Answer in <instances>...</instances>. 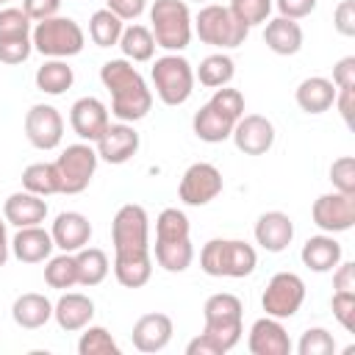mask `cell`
I'll use <instances>...</instances> for the list:
<instances>
[{
	"label": "cell",
	"mask_w": 355,
	"mask_h": 355,
	"mask_svg": "<svg viewBox=\"0 0 355 355\" xmlns=\"http://www.w3.org/2000/svg\"><path fill=\"white\" fill-rule=\"evenodd\" d=\"M114 277L125 288H141L153 277L150 252V216L144 205L125 202L111 219Z\"/></svg>",
	"instance_id": "6da1fadb"
},
{
	"label": "cell",
	"mask_w": 355,
	"mask_h": 355,
	"mask_svg": "<svg viewBox=\"0 0 355 355\" xmlns=\"http://www.w3.org/2000/svg\"><path fill=\"white\" fill-rule=\"evenodd\" d=\"M100 80L111 92V114L116 122H139L153 108V89L128 58H111L100 67Z\"/></svg>",
	"instance_id": "7a4b0ae2"
},
{
	"label": "cell",
	"mask_w": 355,
	"mask_h": 355,
	"mask_svg": "<svg viewBox=\"0 0 355 355\" xmlns=\"http://www.w3.org/2000/svg\"><path fill=\"white\" fill-rule=\"evenodd\" d=\"M258 266V252L241 239H208L200 250V269L211 277H250Z\"/></svg>",
	"instance_id": "3957f363"
},
{
	"label": "cell",
	"mask_w": 355,
	"mask_h": 355,
	"mask_svg": "<svg viewBox=\"0 0 355 355\" xmlns=\"http://www.w3.org/2000/svg\"><path fill=\"white\" fill-rule=\"evenodd\" d=\"M191 11L186 0H155L150 8V31L155 39V47H164L166 53H183L194 36Z\"/></svg>",
	"instance_id": "277c9868"
},
{
	"label": "cell",
	"mask_w": 355,
	"mask_h": 355,
	"mask_svg": "<svg viewBox=\"0 0 355 355\" xmlns=\"http://www.w3.org/2000/svg\"><path fill=\"white\" fill-rule=\"evenodd\" d=\"M202 316H205V327L202 333H208L225 352H230L244 333V305L236 294L230 291H219L211 294L202 305Z\"/></svg>",
	"instance_id": "5b68a950"
},
{
	"label": "cell",
	"mask_w": 355,
	"mask_h": 355,
	"mask_svg": "<svg viewBox=\"0 0 355 355\" xmlns=\"http://www.w3.org/2000/svg\"><path fill=\"white\" fill-rule=\"evenodd\" d=\"M31 42H33V50L44 58H72L83 50L86 33L72 17L55 14V17L33 22Z\"/></svg>",
	"instance_id": "8992f818"
},
{
	"label": "cell",
	"mask_w": 355,
	"mask_h": 355,
	"mask_svg": "<svg viewBox=\"0 0 355 355\" xmlns=\"http://www.w3.org/2000/svg\"><path fill=\"white\" fill-rule=\"evenodd\" d=\"M191 25L202 44H211L219 50L241 47L250 33V28L244 22H239L227 6H219V3H205L197 11V17L191 19Z\"/></svg>",
	"instance_id": "52a82bcc"
},
{
	"label": "cell",
	"mask_w": 355,
	"mask_h": 355,
	"mask_svg": "<svg viewBox=\"0 0 355 355\" xmlns=\"http://www.w3.org/2000/svg\"><path fill=\"white\" fill-rule=\"evenodd\" d=\"M153 89L164 105H183L194 92V67L180 53H166L150 67Z\"/></svg>",
	"instance_id": "ba28073f"
},
{
	"label": "cell",
	"mask_w": 355,
	"mask_h": 355,
	"mask_svg": "<svg viewBox=\"0 0 355 355\" xmlns=\"http://www.w3.org/2000/svg\"><path fill=\"white\" fill-rule=\"evenodd\" d=\"M97 150L89 141H75L61 150V155L53 161L58 172V194H80L89 189L94 172H97Z\"/></svg>",
	"instance_id": "9c48e42d"
},
{
	"label": "cell",
	"mask_w": 355,
	"mask_h": 355,
	"mask_svg": "<svg viewBox=\"0 0 355 355\" xmlns=\"http://www.w3.org/2000/svg\"><path fill=\"white\" fill-rule=\"evenodd\" d=\"M305 302V280L297 272H277L269 277L263 297H261V308L266 311V316L275 319H291Z\"/></svg>",
	"instance_id": "30bf717a"
},
{
	"label": "cell",
	"mask_w": 355,
	"mask_h": 355,
	"mask_svg": "<svg viewBox=\"0 0 355 355\" xmlns=\"http://www.w3.org/2000/svg\"><path fill=\"white\" fill-rule=\"evenodd\" d=\"M222 189H225L222 172L208 161H197L183 172L180 186H178V197H180V202L200 208V205H208L211 200H216L222 194Z\"/></svg>",
	"instance_id": "8fae6325"
},
{
	"label": "cell",
	"mask_w": 355,
	"mask_h": 355,
	"mask_svg": "<svg viewBox=\"0 0 355 355\" xmlns=\"http://www.w3.org/2000/svg\"><path fill=\"white\" fill-rule=\"evenodd\" d=\"M311 219L322 233H344L355 225V194L327 191L319 194L311 205Z\"/></svg>",
	"instance_id": "7c38bea8"
},
{
	"label": "cell",
	"mask_w": 355,
	"mask_h": 355,
	"mask_svg": "<svg viewBox=\"0 0 355 355\" xmlns=\"http://www.w3.org/2000/svg\"><path fill=\"white\" fill-rule=\"evenodd\" d=\"M25 136L36 150H55L64 139V116L55 105L36 103L25 114Z\"/></svg>",
	"instance_id": "4fadbf2b"
},
{
	"label": "cell",
	"mask_w": 355,
	"mask_h": 355,
	"mask_svg": "<svg viewBox=\"0 0 355 355\" xmlns=\"http://www.w3.org/2000/svg\"><path fill=\"white\" fill-rule=\"evenodd\" d=\"M275 125L272 119H266L263 114H241L233 125V144L236 150H241L244 155H263L272 150L275 144Z\"/></svg>",
	"instance_id": "5bb4252c"
},
{
	"label": "cell",
	"mask_w": 355,
	"mask_h": 355,
	"mask_svg": "<svg viewBox=\"0 0 355 355\" xmlns=\"http://www.w3.org/2000/svg\"><path fill=\"white\" fill-rule=\"evenodd\" d=\"M139 133L130 122H108V128L100 133V139L94 141L97 158L105 164H128L136 153H139Z\"/></svg>",
	"instance_id": "9a60e30c"
},
{
	"label": "cell",
	"mask_w": 355,
	"mask_h": 355,
	"mask_svg": "<svg viewBox=\"0 0 355 355\" xmlns=\"http://www.w3.org/2000/svg\"><path fill=\"white\" fill-rule=\"evenodd\" d=\"M108 122H111L108 105L97 97H78L69 108V128L78 133L80 141L94 144L100 133L108 128Z\"/></svg>",
	"instance_id": "2e32d148"
},
{
	"label": "cell",
	"mask_w": 355,
	"mask_h": 355,
	"mask_svg": "<svg viewBox=\"0 0 355 355\" xmlns=\"http://www.w3.org/2000/svg\"><path fill=\"white\" fill-rule=\"evenodd\" d=\"M247 349L252 355H288L291 338L283 327V319H275V316L255 319L247 336Z\"/></svg>",
	"instance_id": "e0dca14e"
},
{
	"label": "cell",
	"mask_w": 355,
	"mask_h": 355,
	"mask_svg": "<svg viewBox=\"0 0 355 355\" xmlns=\"http://www.w3.org/2000/svg\"><path fill=\"white\" fill-rule=\"evenodd\" d=\"M172 333H175L172 319L161 311H153V313H144L136 319V324L130 330V341L139 352H161L172 341Z\"/></svg>",
	"instance_id": "ac0fdd59"
},
{
	"label": "cell",
	"mask_w": 355,
	"mask_h": 355,
	"mask_svg": "<svg viewBox=\"0 0 355 355\" xmlns=\"http://www.w3.org/2000/svg\"><path fill=\"white\" fill-rule=\"evenodd\" d=\"M50 236H53V244L61 250V252H78L89 244L92 239V222L89 216H83L80 211H61L55 219H53V227H50Z\"/></svg>",
	"instance_id": "d6986e66"
},
{
	"label": "cell",
	"mask_w": 355,
	"mask_h": 355,
	"mask_svg": "<svg viewBox=\"0 0 355 355\" xmlns=\"http://www.w3.org/2000/svg\"><path fill=\"white\" fill-rule=\"evenodd\" d=\"M3 219H6V225H14V227L42 225L47 219V200L28 189L14 191L3 202Z\"/></svg>",
	"instance_id": "ffe728a7"
},
{
	"label": "cell",
	"mask_w": 355,
	"mask_h": 355,
	"mask_svg": "<svg viewBox=\"0 0 355 355\" xmlns=\"http://www.w3.org/2000/svg\"><path fill=\"white\" fill-rule=\"evenodd\" d=\"M255 244L266 252H283L294 239V222L283 211H263L255 222Z\"/></svg>",
	"instance_id": "44dd1931"
},
{
	"label": "cell",
	"mask_w": 355,
	"mask_h": 355,
	"mask_svg": "<svg viewBox=\"0 0 355 355\" xmlns=\"http://www.w3.org/2000/svg\"><path fill=\"white\" fill-rule=\"evenodd\" d=\"M53 319L61 330L67 333H78L86 324H92L94 319V300L89 294L80 291H67L58 297V302H53Z\"/></svg>",
	"instance_id": "7402d4cb"
},
{
	"label": "cell",
	"mask_w": 355,
	"mask_h": 355,
	"mask_svg": "<svg viewBox=\"0 0 355 355\" xmlns=\"http://www.w3.org/2000/svg\"><path fill=\"white\" fill-rule=\"evenodd\" d=\"M55 244L50 230H44L42 225H31V227H17L14 239H11V252L19 263H42L53 255Z\"/></svg>",
	"instance_id": "603a6c76"
},
{
	"label": "cell",
	"mask_w": 355,
	"mask_h": 355,
	"mask_svg": "<svg viewBox=\"0 0 355 355\" xmlns=\"http://www.w3.org/2000/svg\"><path fill=\"white\" fill-rule=\"evenodd\" d=\"M300 258L311 272L324 275V272H333L338 266V261L344 258V250H341V244L336 241L333 233H319V236H311L302 244Z\"/></svg>",
	"instance_id": "cb8c5ba5"
},
{
	"label": "cell",
	"mask_w": 355,
	"mask_h": 355,
	"mask_svg": "<svg viewBox=\"0 0 355 355\" xmlns=\"http://www.w3.org/2000/svg\"><path fill=\"white\" fill-rule=\"evenodd\" d=\"M263 42L272 53L277 55H297L302 50V28L297 19L288 17H275L263 22Z\"/></svg>",
	"instance_id": "d4e9b609"
},
{
	"label": "cell",
	"mask_w": 355,
	"mask_h": 355,
	"mask_svg": "<svg viewBox=\"0 0 355 355\" xmlns=\"http://www.w3.org/2000/svg\"><path fill=\"white\" fill-rule=\"evenodd\" d=\"M294 100H297V105H300L305 114H313V116H316V114H324V111L333 108V103H336V86H333L330 78L311 75V78H305V80L297 86Z\"/></svg>",
	"instance_id": "484cf974"
},
{
	"label": "cell",
	"mask_w": 355,
	"mask_h": 355,
	"mask_svg": "<svg viewBox=\"0 0 355 355\" xmlns=\"http://www.w3.org/2000/svg\"><path fill=\"white\" fill-rule=\"evenodd\" d=\"M11 319L22 330H39L53 319V302L39 291L19 294L14 300V305H11Z\"/></svg>",
	"instance_id": "4316f807"
},
{
	"label": "cell",
	"mask_w": 355,
	"mask_h": 355,
	"mask_svg": "<svg viewBox=\"0 0 355 355\" xmlns=\"http://www.w3.org/2000/svg\"><path fill=\"white\" fill-rule=\"evenodd\" d=\"M233 119L225 116L222 111H216L211 103L200 105V111L191 116V130L200 141L205 144H219V141H227L230 133H233Z\"/></svg>",
	"instance_id": "83f0119b"
},
{
	"label": "cell",
	"mask_w": 355,
	"mask_h": 355,
	"mask_svg": "<svg viewBox=\"0 0 355 355\" xmlns=\"http://www.w3.org/2000/svg\"><path fill=\"white\" fill-rule=\"evenodd\" d=\"M122 50V58H128L130 64H144V61H153L155 55V39H153V31L147 25H128L122 28V36H119V44Z\"/></svg>",
	"instance_id": "f1b7e54d"
},
{
	"label": "cell",
	"mask_w": 355,
	"mask_h": 355,
	"mask_svg": "<svg viewBox=\"0 0 355 355\" xmlns=\"http://www.w3.org/2000/svg\"><path fill=\"white\" fill-rule=\"evenodd\" d=\"M33 80H36V89H39V92L58 97V94H64L67 89H72L75 72H72V67L67 64V58H47V61L36 69Z\"/></svg>",
	"instance_id": "f546056e"
},
{
	"label": "cell",
	"mask_w": 355,
	"mask_h": 355,
	"mask_svg": "<svg viewBox=\"0 0 355 355\" xmlns=\"http://www.w3.org/2000/svg\"><path fill=\"white\" fill-rule=\"evenodd\" d=\"M236 75V64L227 53H211L200 61V67L194 69V80H200V86L205 89H219V86H230Z\"/></svg>",
	"instance_id": "4dcf8cb0"
},
{
	"label": "cell",
	"mask_w": 355,
	"mask_h": 355,
	"mask_svg": "<svg viewBox=\"0 0 355 355\" xmlns=\"http://www.w3.org/2000/svg\"><path fill=\"white\" fill-rule=\"evenodd\" d=\"M155 252V263L172 275H180L191 266L194 261V244L191 239H178V241H155L153 247Z\"/></svg>",
	"instance_id": "1f68e13d"
},
{
	"label": "cell",
	"mask_w": 355,
	"mask_h": 355,
	"mask_svg": "<svg viewBox=\"0 0 355 355\" xmlns=\"http://www.w3.org/2000/svg\"><path fill=\"white\" fill-rule=\"evenodd\" d=\"M75 261H78V286L92 288V286H100V283L108 277L111 263H108L105 250L86 244L83 250L75 252Z\"/></svg>",
	"instance_id": "d6a6232c"
},
{
	"label": "cell",
	"mask_w": 355,
	"mask_h": 355,
	"mask_svg": "<svg viewBox=\"0 0 355 355\" xmlns=\"http://www.w3.org/2000/svg\"><path fill=\"white\" fill-rule=\"evenodd\" d=\"M22 189L39 194V197H50V194H58V172H55V164L50 161H36V164H28L22 169Z\"/></svg>",
	"instance_id": "836d02e7"
},
{
	"label": "cell",
	"mask_w": 355,
	"mask_h": 355,
	"mask_svg": "<svg viewBox=\"0 0 355 355\" xmlns=\"http://www.w3.org/2000/svg\"><path fill=\"white\" fill-rule=\"evenodd\" d=\"M44 283L50 288H72L78 286V261L75 252H61V255H50L44 263Z\"/></svg>",
	"instance_id": "e575fe53"
},
{
	"label": "cell",
	"mask_w": 355,
	"mask_h": 355,
	"mask_svg": "<svg viewBox=\"0 0 355 355\" xmlns=\"http://www.w3.org/2000/svg\"><path fill=\"white\" fill-rule=\"evenodd\" d=\"M122 28H125V22L114 11H108V8H100V11H94L89 17V36H92V42L97 47H114V44H119Z\"/></svg>",
	"instance_id": "d590c367"
},
{
	"label": "cell",
	"mask_w": 355,
	"mask_h": 355,
	"mask_svg": "<svg viewBox=\"0 0 355 355\" xmlns=\"http://www.w3.org/2000/svg\"><path fill=\"white\" fill-rule=\"evenodd\" d=\"M119 344L116 338L100 327V324H86L80 338H78V355H119Z\"/></svg>",
	"instance_id": "8d00e7d4"
},
{
	"label": "cell",
	"mask_w": 355,
	"mask_h": 355,
	"mask_svg": "<svg viewBox=\"0 0 355 355\" xmlns=\"http://www.w3.org/2000/svg\"><path fill=\"white\" fill-rule=\"evenodd\" d=\"M178 239H191L189 216L180 208H164L155 216V241H178Z\"/></svg>",
	"instance_id": "74e56055"
},
{
	"label": "cell",
	"mask_w": 355,
	"mask_h": 355,
	"mask_svg": "<svg viewBox=\"0 0 355 355\" xmlns=\"http://www.w3.org/2000/svg\"><path fill=\"white\" fill-rule=\"evenodd\" d=\"M31 17L22 8L6 6L0 8V42H11V39H31Z\"/></svg>",
	"instance_id": "f35d334b"
},
{
	"label": "cell",
	"mask_w": 355,
	"mask_h": 355,
	"mask_svg": "<svg viewBox=\"0 0 355 355\" xmlns=\"http://www.w3.org/2000/svg\"><path fill=\"white\" fill-rule=\"evenodd\" d=\"M233 11V17L239 22H244L247 28H255V25H263L275 8L272 0H230L227 6Z\"/></svg>",
	"instance_id": "ab89813d"
},
{
	"label": "cell",
	"mask_w": 355,
	"mask_h": 355,
	"mask_svg": "<svg viewBox=\"0 0 355 355\" xmlns=\"http://www.w3.org/2000/svg\"><path fill=\"white\" fill-rule=\"evenodd\" d=\"M297 352L300 355H330L336 352V338L324 327H308L297 341Z\"/></svg>",
	"instance_id": "60d3db41"
},
{
	"label": "cell",
	"mask_w": 355,
	"mask_h": 355,
	"mask_svg": "<svg viewBox=\"0 0 355 355\" xmlns=\"http://www.w3.org/2000/svg\"><path fill=\"white\" fill-rule=\"evenodd\" d=\"M216 111H222L225 116H230L233 122L244 114V94L239 92V89H230V86H219V89H214V94H211V100H208Z\"/></svg>",
	"instance_id": "b9f144b4"
},
{
	"label": "cell",
	"mask_w": 355,
	"mask_h": 355,
	"mask_svg": "<svg viewBox=\"0 0 355 355\" xmlns=\"http://www.w3.org/2000/svg\"><path fill=\"white\" fill-rule=\"evenodd\" d=\"M330 183L336 191L355 194V158L352 155H341L330 164Z\"/></svg>",
	"instance_id": "7bdbcfd3"
},
{
	"label": "cell",
	"mask_w": 355,
	"mask_h": 355,
	"mask_svg": "<svg viewBox=\"0 0 355 355\" xmlns=\"http://www.w3.org/2000/svg\"><path fill=\"white\" fill-rule=\"evenodd\" d=\"M330 308H333L336 322L347 333H355V294H349V291H333Z\"/></svg>",
	"instance_id": "ee69618b"
},
{
	"label": "cell",
	"mask_w": 355,
	"mask_h": 355,
	"mask_svg": "<svg viewBox=\"0 0 355 355\" xmlns=\"http://www.w3.org/2000/svg\"><path fill=\"white\" fill-rule=\"evenodd\" d=\"M33 53V42L31 39H11V42H0V61L3 64H22L28 61V55Z\"/></svg>",
	"instance_id": "f6af8a7d"
},
{
	"label": "cell",
	"mask_w": 355,
	"mask_h": 355,
	"mask_svg": "<svg viewBox=\"0 0 355 355\" xmlns=\"http://www.w3.org/2000/svg\"><path fill=\"white\" fill-rule=\"evenodd\" d=\"M333 28L341 36H355V0H341L333 14Z\"/></svg>",
	"instance_id": "bcb514c9"
},
{
	"label": "cell",
	"mask_w": 355,
	"mask_h": 355,
	"mask_svg": "<svg viewBox=\"0 0 355 355\" xmlns=\"http://www.w3.org/2000/svg\"><path fill=\"white\" fill-rule=\"evenodd\" d=\"M105 8L114 11L122 22H130V19H139L147 8V0H105Z\"/></svg>",
	"instance_id": "7dc6e473"
},
{
	"label": "cell",
	"mask_w": 355,
	"mask_h": 355,
	"mask_svg": "<svg viewBox=\"0 0 355 355\" xmlns=\"http://www.w3.org/2000/svg\"><path fill=\"white\" fill-rule=\"evenodd\" d=\"M333 86L336 89L355 86V55H344L333 64Z\"/></svg>",
	"instance_id": "c3c4849f"
},
{
	"label": "cell",
	"mask_w": 355,
	"mask_h": 355,
	"mask_svg": "<svg viewBox=\"0 0 355 355\" xmlns=\"http://www.w3.org/2000/svg\"><path fill=\"white\" fill-rule=\"evenodd\" d=\"M61 8V0H22V11L31 17V22L55 17Z\"/></svg>",
	"instance_id": "681fc988"
},
{
	"label": "cell",
	"mask_w": 355,
	"mask_h": 355,
	"mask_svg": "<svg viewBox=\"0 0 355 355\" xmlns=\"http://www.w3.org/2000/svg\"><path fill=\"white\" fill-rule=\"evenodd\" d=\"M272 3L280 11V17H288V19H302L316 8V0H272Z\"/></svg>",
	"instance_id": "f907efd6"
},
{
	"label": "cell",
	"mask_w": 355,
	"mask_h": 355,
	"mask_svg": "<svg viewBox=\"0 0 355 355\" xmlns=\"http://www.w3.org/2000/svg\"><path fill=\"white\" fill-rule=\"evenodd\" d=\"M333 288L355 294V263L352 261H338V266L333 269Z\"/></svg>",
	"instance_id": "816d5d0a"
},
{
	"label": "cell",
	"mask_w": 355,
	"mask_h": 355,
	"mask_svg": "<svg viewBox=\"0 0 355 355\" xmlns=\"http://www.w3.org/2000/svg\"><path fill=\"white\" fill-rule=\"evenodd\" d=\"M186 355H225V349L208 333H200L186 344Z\"/></svg>",
	"instance_id": "f5cc1de1"
},
{
	"label": "cell",
	"mask_w": 355,
	"mask_h": 355,
	"mask_svg": "<svg viewBox=\"0 0 355 355\" xmlns=\"http://www.w3.org/2000/svg\"><path fill=\"white\" fill-rule=\"evenodd\" d=\"M347 125H352V111H355V86L349 89H336V103H333Z\"/></svg>",
	"instance_id": "db71d44e"
},
{
	"label": "cell",
	"mask_w": 355,
	"mask_h": 355,
	"mask_svg": "<svg viewBox=\"0 0 355 355\" xmlns=\"http://www.w3.org/2000/svg\"><path fill=\"white\" fill-rule=\"evenodd\" d=\"M8 252H11V239H8V230H6V219L0 216V269L8 261Z\"/></svg>",
	"instance_id": "11a10c76"
},
{
	"label": "cell",
	"mask_w": 355,
	"mask_h": 355,
	"mask_svg": "<svg viewBox=\"0 0 355 355\" xmlns=\"http://www.w3.org/2000/svg\"><path fill=\"white\" fill-rule=\"evenodd\" d=\"M8 3H11V0H0V6H8Z\"/></svg>",
	"instance_id": "9f6ffc18"
},
{
	"label": "cell",
	"mask_w": 355,
	"mask_h": 355,
	"mask_svg": "<svg viewBox=\"0 0 355 355\" xmlns=\"http://www.w3.org/2000/svg\"><path fill=\"white\" fill-rule=\"evenodd\" d=\"M194 3H208V0H194Z\"/></svg>",
	"instance_id": "6f0895ef"
}]
</instances>
